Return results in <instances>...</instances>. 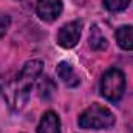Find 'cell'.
I'll return each instance as SVG.
<instances>
[{"mask_svg":"<svg viewBox=\"0 0 133 133\" xmlns=\"http://www.w3.org/2000/svg\"><path fill=\"white\" fill-rule=\"evenodd\" d=\"M31 85L33 82L17 76L16 79L6 82L3 87H2V93H3V98L6 101L8 107L12 110V111H20L26 102L30 99V90H31Z\"/></svg>","mask_w":133,"mask_h":133,"instance_id":"1","label":"cell"},{"mask_svg":"<svg viewBox=\"0 0 133 133\" xmlns=\"http://www.w3.org/2000/svg\"><path fill=\"white\" fill-rule=\"evenodd\" d=\"M79 127L87 130H104L115 125V116L113 113L99 104H93L87 110H84L77 119Z\"/></svg>","mask_w":133,"mask_h":133,"instance_id":"2","label":"cell"},{"mask_svg":"<svg viewBox=\"0 0 133 133\" xmlns=\"http://www.w3.org/2000/svg\"><path fill=\"white\" fill-rule=\"evenodd\" d=\"M125 91V76L118 68H110L101 79V95L110 102H118Z\"/></svg>","mask_w":133,"mask_h":133,"instance_id":"3","label":"cell"},{"mask_svg":"<svg viewBox=\"0 0 133 133\" xmlns=\"http://www.w3.org/2000/svg\"><path fill=\"white\" fill-rule=\"evenodd\" d=\"M81 30H82V22L81 20H73V22L64 25L57 33V43L62 48L76 46L77 42H79V37H81Z\"/></svg>","mask_w":133,"mask_h":133,"instance_id":"4","label":"cell"},{"mask_svg":"<svg viewBox=\"0 0 133 133\" xmlns=\"http://www.w3.org/2000/svg\"><path fill=\"white\" fill-rule=\"evenodd\" d=\"M37 16L45 22L56 20L62 12V2L61 0H37Z\"/></svg>","mask_w":133,"mask_h":133,"instance_id":"5","label":"cell"},{"mask_svg":"<svg viewBox=\"0 0 133 133\" xmlns=\"http://www.w3.org/2000/svg\"><path fill=\"white\" fill-rule=\"evenodd\" d=\"M37 133H61V119L54 111H46L37 127Z\"/></svg>","mask_w":133,"mask_h":133,"instance_id":"6","label":"cell"},{"mask_svg":"<svg viewBox=\"0 0 133 133\" xmlns=\"http://www.w3.org/2000/svg\"><path fill=\"white\" fill-rule=\"evenodd\" d=\"M57 76L64 81V84L66 87H77L79 82H81L79 76L74 73L71 64H68V62H61L57 65Z\"/></svg>","mask_w":133,"mask_h":133,"instance_id":"7","label":"cell"},{"mask_svg":"<svg viewBox=\"0 0 133 133\" xmlns=\"http://www.w3.org/2000/svg\"><path fill=\"white\" fill-rule=\"evenodd\" d=\"M42 70H43V62L34 59V61H30V62H26L23 65V68H22V71H20L19 76L23 77V79H26V81H30V82H34L36 79L40 77Z\"/></svg>","mask_w":133,"mask_h":133,"instance_id":"8","label":"cell"},{"mask_svg":"<svg viewBox=\"0 0 133 133\" xmlns=\"http://www.w3.org/2000/svg\"><path fill=\"white\" fill-rule=\"evenodd\" d=\"M116 42L118 45L122 48V50H127V51H133V26H121L116 30Z\"/></svg>","mask_w":133,"mask_h":133,"instance_id":"9","label":"cell"},{"mask_svg":"<svg viewBox=\"0 0 133 133\" xmlns=\"http://www.w3.org/2000/svg\"><path fill=\"white\" fill-rule=\"evenodd\" d=\"M54 90H56V84H54L48 76H40V77H39L37 91H39V96H40L42 99H50V98L54 95Z\"/></svg>","mask_w":133,"mask_h":133,"instance_id":"10","label":"cell"},{"mask_svg":"<svg viewBox=\"0 0 133 133\" xmlns=\"http://www.w3.org/2000/svg\"><path fill=\"white\" fill-rule=\"evenodd\" d=\"M90 46L95 51H101L107 48V39L104 37V34L101 33V30L95 25L90 31Z\"/></svg>","mask_w":133,"mask_h":133,"instance_id":"11","label":"cell"},{"mask_svg":"<svg viewBox=\"0 0 133 133\" xmlns=\"http://www.w3.org/2000/svg\"><path fill=\"white\" fill-rule=\"evenodd\" d=\"M130 0H104V6L111 12H119L129 6Z\"/></svg>","mask_w":133,"mask_h":133,"instance_id":"12","label":"cell"},{"mask_svg":"<svg viewBox=\"0 0 133 133\" xmlns=\"http://www.w3.org/2000/svg\"><path fill=\"white\" fill-rule=\"evenodd\" d=\"M11 25V19L8 14H0V37H3L5 34L8 33Z\"/></svg>","mask_w":133,"mask_h":133,"instance_id":"13","label":"cell"}]
</instances>
